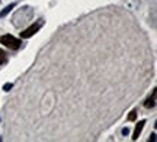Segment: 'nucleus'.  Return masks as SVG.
Returning <instances> with one entry per match:
<instances>
[{
    "label": "nucleus",
    "mask_w": 157,
    "mask_h": 142,
    "mask_svg": "<svg viewBox=\"0 0 157 142\" xmlns=\"http://www.w3.org/2000/svg\"><path fill=\"white\" fill-rule=\"evenodd\" d=\"M0 44L5 45L6 48H9V49H19L22 46V39H17L13 35L7 34L0 36Z\"/></svg>",
    "instance_id": "f257e3e1"
},
{
    "label": "nucleus",
    "mask_w": 157,
    "mask_h": 142,
    "mask_svg": "<svg viewBox=\"0 0 157 142\" xmlns=\"http://www.w3.org/2000/svg\"><path fill=\"white\" fill-rule=\"evenodd\" d=\"M44 23H45L44 19H38V20L32 23L29 28H26L23 32H21V38H22V39H28V38H31V36H34L39 29L42 28V25H44Z\"/></svg>",
    "instance_id": "f03ea898"
},
{
    "label": "nucleus",
    "mask_w": 157,
    "mask_h": 142,
    "mask_svg": "<svg viewBox=\"0 0 157 142\" xmlns=\"http://www.w3.org/2000/svg\"><path fill=\"white\" fill-rule=\"evenodd\" d=\"M144 125H146V120H140V122L137 123L135 131H134V133H132V141H137V139H138V137H140V133H141V131H143Z\"/></svg>",
    "instance_id": "7ed1b4c3"
},
{
    "label": "nucleus",
    "mask_w": 157,
    "mask_h": 142,
    "mask_svg": "<svg viewBox=\"0 0 157 142\" xmlns=\"http://www.w3.org/2000/svg\"><path fill=\"white\" fill-rule=\"evenodd\" d=\"M154 106H156V90H153L151 96L144 102V107L146 109H151V107H154Z\"/></svg>",
    "instance_id": "20e7f679"
},
{
    "label": "nucleus",
    "mask_w": 157,
    "mask_h": 142,
    "mask_svg": "<svg viewBox=\"0 0 157 142\" xmlns=\"http://www.w3.org/2000/svg\"><path fill=\"white\" fill-rule=\"evenodd\" d=\"M15 6H16V3H10V5L6 6L5 9L0 12V19H2V17H5L6 15H9V13H10V12L13 10V9H15Z\"/></svg>",
    "instance_id": "39448f33"
},
{
    "label": "nucleus",
    "mask_w": 157,
    "mask_h": 142,
    "mask_svg": "<svg viewBox=\"0 0 157 142\" xmlns=\"http://www.w3.org/2000/svg\"><path fill=\"white\" fill-rule=\"evenodd\" d=\"M7 63V54L3 49H0V65H5Z\"/></svg>",
    "instance_id": "423d86ee"
},
{
    "label": "nucleus",
    "mask_w": 157,
    "mask_h": 142,
    "mask_svg": "<svg viewBox=\"0 0 157 142\" xmlns=\"http://www.w3.org/2000/svg\"><path fill=\"white\" fill-rule=\"evenodd\" d=\"M135 119H137V109H134V110L128 115V120H129V122H134Z\"/></svg>",
    "instance_id": "0eeeda50"
},
{
    "label": "nucleus",
    "mask_w": 157,
    "mask_h": 142,
    "mask_svg": "<svg viewBox=\"0 0 157 142\" xmlns=\"http://www.w3.org/2000/svg\"><path fill=\"white\" fill-rule=\"evenodd\" d=\"M12 89H13V84H12V83H6V84L3 86V90H5L6 93H7V91H10Z\"/></svg>",
    "instance_id": "6e6552de"
},
{
    "label": "nucleus",
    "mask_w": 157,
    "mask_h": 142,
    "mask_svg": "<svg viewBox=\"0 0 157 142\" xmlns=\"http://www.w3.org/2000/svg\"><path fill=\"white\" fill-rule=\"evenodd\" d=\"M128 133H129V129H128V128H124V129H122V135H128Z\"/></svg>",
    "instance_id": "1a4fd4ad"
}]
</instances>
